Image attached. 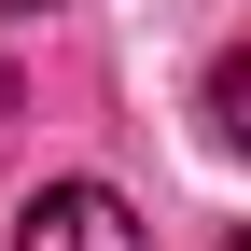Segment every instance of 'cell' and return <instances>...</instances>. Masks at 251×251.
I'll list each match as a JSON object with an SVG mask.
<instances>
[{"mask_svg":"<svg viewBox=\"0 0 251 251\" xmlns=\"http://www.w3.org/2000/svg\"><path fill=\"white\" fill-rule=\"evenodd\" d=\"M14 251H140V209L112 181H42L28 224H14Z\"/></svg>","mask_w":251,"mask_h":251,"instance_id":"6da1fadb","label":"cell"},{"mask_svg":"<svg viewBox=\"0 0 251 251\" xmlns=\"http://www.w3.org/2000/svg\"><path fill=\"white\" fill-rule=\"evenodd\" d=\"M196 112H209V153H251V42H224V56H209Z\"/></svg>","mask_w":251,"mask_h":251,"instance_id":"7a4b0ae2","label":"cell"},{"mask_svg":"<svg viewBox=\"0 0 251 251\" xmlns=\"http://www.w3.org/2000/svg\"><path fill=\"white\" fill-rule=\"evenodd\" d=\"M14 14H56V0H14Z\"/></svg>","mask_w":251,"mask_h":251,"instance_id":"3957f363","label":"cell"},{"mask_svg":"<svg viewBox=\"0 0 251 251\" xmlns=\"http://www.w3.org/2000/svg\"><path fill=\"white\" fill-rule=\"evenodd\" d=\"M224 251H251V237H224Z\"/></svg>","mask_w":251,"mask_h":251,"instance_id":"277c9868","label":"cell"}]
</instances>
